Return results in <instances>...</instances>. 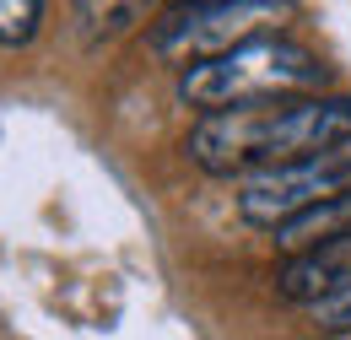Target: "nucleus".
<instances>
[{"mask_svg": "<svg viewBox=\"0 0 351 340\" xmlns=\"http://www.w3.org/2000/svg\"><path fill=\"white\" fill-rule=\"evenodd\" d=\"M76 16H82V27H87V38H114V33H125L135 16V5H76Z\"/></svg>", "mask_w": 351, "mask_h": 340, "instance_id": "nucleus-8", "label": "nucleus"}, {"mask_svg": "<svg viewBox=\"0 0 351 340\" xmlns=\"http://www.w3.org/2000/svg\"><path fill=\"white\" fill-rule=\"evenodd\" d=\"M324 82L330 71L308 43L287 33H260L221 60L178 71V103L200 114H227V108H254V103H281V97H313Z\"/></svg>", "mask_w": 351, "mask_h": 340, "instance_id": "nucleus-2", "label": "nucleus"}, {"mask_svg": "<svg viewBox=\"0 0 351 340\" xmlns=\"http://www.w3.org/2000/svg\"><path fill=\"white\" fill-rule=\"evenodd\" d=\"M351 146V97H281L254 108L200 114L189 125V162L217 178H254L303 157H324Z\"/></svg>", "mask_w": 351, "mask_h": 340, "instance_id": "nucleus-1", "label": "nucleus"}, {"mask_svg": "<svg viewBox=\"0 0 351 340\" xmlns=\"http://www.w3.org/2000/svg\"><path fill=\"white\" fill-rule=\"evenodd\" d=\"M292 5L287 0H206V5H178L168 11L157 27H152V54L168 60L178 71L189 65H206V60H221L232 54L238 43L260 38V27L270 16H287Z\"/></svg>", "mask_w": 351, "mask_h": 340, "instance_id": "nucleus-3", "label": "nucleus"}, {"mask_svg": "<svg viewBox=\"0 0 351 340\" xmlns=\"http://www.w3.org/2000/svg\"><path fill=\"white\" fill-rule=\"evenodd\" d=\"M44 5L38 0H0V49H22L38 38Z\"/></svg>", "mask_w": 351, "mask_h": 340, "instance_id": "nucleus-7", "label": "nucleus"}, {"mask_svg": "<svg viewBox=\"0 0 351 340\" xmlns=\"http://www.w3.org/2000/svg\"><path fill=\"white\" fill-rule=\"evenodd\" d=\"M335 238H351V189H346V195H335V200H324L319 211L298 216L292 227H281L270 243H276L287 259H298V254H313V249L335 243Z\"/></svg>", "mask_w": 351, "mask_h": 340, "instance_id": "nucleus-6", "label": "nucleus"}, {"mask_svg": "<svg viewBox=\"0 0 351 340\" xmlns=\"http://www.w3.org/2000/svg\"><path fill=\"white\" fill-rule=\"evenodd\" d=\"M308 313H313V324H319L324 335H346V330H351V292H346V298L319 302V308H308Z\"/></svg>", "mask_w": 351, "mask_h": 340, "instance_id": "nucleus-9", "label": "nucleus"}, {"mask_svg": "<svg viewBox=\"0 0 351 340\" xmlns=\"http://www.w3.org/2000/svg\"><path fill=\"white\" fill-rule=\"evenodd\" d=\"M276 292L287 302H303V308L346 298L351 292V238H335V243H324L313 254H298V259H281Z\"/></svg>", "mask_w": 351, "mask_h": 340, "instance_id": "nucleus-5", "label": "nucleus"}, {"mask_svg": "<svg viewBox=\"0 0 351 340\" xmlns=\"http://www.w3.org/2000/svg\"><path fill=\"white\" fill-rule=\"evenodd\" d=\"M346 189H351V146H341V151H324V157H303V162L243 178L238 184V216L249 227L281 232L298 216L319 211L324 200H335Z\"/></svg>", "mask_w": 351, "mask_h": 340, "instance_id": "nucleus-4", "label": "nucleus"}]
</instances>
